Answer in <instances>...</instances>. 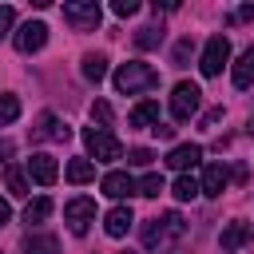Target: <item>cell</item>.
<instances>
[{
  "instance_id": "277c9868",
  "label": "cell",
  "mask_w": 254,
  "mask_h": 254,
  "mask_svg": "<svg viewBox=\"0 0 254 254\" xmlns=\"http://www.w3.org/2000/svg\"><path fill=\"white\" fill-rule=\"evenodd\" d=\"M64 20L75 28V32H95L99 20H103V8L95 0H67L64 4Z\"/></svg>"
},
{
  "instance_id": "83f0119b",
  "label": "cell",
  "mask_w": 254,
  "mask_h": 254,
  "mask_svg": "<svg viewBox=\"0 0 254 254\" xmlns=\"http://www.w3.org/2000/svg\"><path fill=\"white\" fill-rule=\"evenodd\" d=\"M151 159H155V155H151L147 147H131V151H127V163H131V167H151Z\"/></svg>"
},
{
  "instance_id": "484cf974",
  "label": "cell",
  "mask_w": 254,
  "mask_h": 254,
  "mask_svg": "<svg viewBox=\"0 0 254 254\" xmlns=\"http://www.w3.org/2000/svg\"><path fill=\"white\" fill-rule=\"evenodd\" d=\"M135 190H139V194H147V198H155V194L163 190V175H159V171H151V175H143Z\"/></svg>"
},
{
  "instance_id": "d4e9b609",
  "label": "cell",
  "mask_w": 254,
  "mask_h": 254,
  "mask_svg": "<svg viewBox=\"0 0 254 254\" xmlns=\"http://www.w3.org/2000/svg\"><path fill=\"white\" fill-rule=\"evenodd\" d=\"M16 119H20V99L16 95H0V127H8Z\"/></svg>"
},
{
  "instance_id": "52a82bcc",
  "label": "cell",
  "mask_w": 254,
  "mask_h": 254,
  "mask_svg": "<svg viewBox=\"0 0 254 254\" xmlns=\"http://www.w3.org/2000/svg\"><path fill=\"white\" fill-rule=\"evenodd\" d=\"M64 222L71 226V234H87V226L95 222V198H71L67 206H64Z\"/></svg>"
},
{
  "instance_id": "44dd1931",
  "label": "cell",
  "mask_w": 254,
  "mask_h": 254,
  "mask_svg": "<svg viewBox=\"0 0 254 254\" xmlns=\"http://www.w3.org/2000/svg\"><path fill=\"white\" fill-rule=\"evenodd\" d=\"M171 194H175L179 202H190L194 194H202V183H198L194 175H179V179H175V187H171Z\"/></svg>"
},
{
  "instance_id": "4316f807",
  "label": "cell",
  "mask_w": 254,
  "mask_h": 254,
  "mask_svg": "<svg viewBox=\"0 0 254 254\" xmlns=\"http://www.w3.org/2000/svg\"><path fill=\"white\" fill-rule=\"evenodd\" d=\"M190 52H194V40L187 36V40H179V44H175V52H171V64H175V67H187Z\"/></svg>"
},
{
  "instance_id": "30bf717a",
  "label": "cell",
  "mask_w": 254,
  "mask_h": 254,
  "mask_svg": "<svg viewBox=\"0 0 254 254\" xmlns=\"http://www.w3.org/2000/svg\"><path fill=\"white\" fill-rule=\"evenodd\" d=\"M218 242H222V250L226 254H234V250H242L246 242H254V222H230V226H222V234H218Z\"/></svg>"
},
{
  "instance_id": "9c48e42d",
  "label": "cell",
  "mask_w": 254,
  "mask_h": 254,
  "mask_svg": "<svg viewBox=\"0 0 254 254\" xmlns=\"http://www.w3.org/2000/svg\"><path fill=\"white\" fill-rule=\"evenodd\" d=\"M44 44H48V24H40V20H28V24L16 32V52H24V56L40 52Z\"/></svg>"
},
{
  "instance_id": "8d00e7d4",
  "label": "cell",
  "mask_w": 254,
  "mask_h": 254,
  "mask_svg": "<svg viewBox=\"0 0 254 254\" xmlns=\"http://www.w3.org/2000/svg\"><path fill=\"white\" fill-rule=\"evenodd\" d=\"M123 254H135V250H123Z\"/></svg>"
},
{
  "instance_id": "cb8c5ba5",
  "label": "cell",
  "mask_w": 254,
  "mask_h": 254,
  "mask_svg": "<svg viewBox=\"0 0 254 254\" xmlns=\"http://www.w3.org/2000/svg\"><path fill=\"white\" fill-rule=\"evenodd\" d=\"M4 183H8V194H12V198H28V179H24V171L8 167V171H4Z\"/></svg>"
},
{
  "instance_id": "836d02e7",
  "label": "cell",
  "mask_w": 254,
  "mask_h": 254,
  "mask_svg": "<svg viewBox=\"0 0 254 254\" xmlns=\"http://www.w3.org/2000/svg\"><path fill=\"white\" fill-rule=\"evenodd\" d=\"M12 222V206H8V198H0V226H8Z\"/></svg>"
},
{
  "instance_id": "603a6c76",
  "label": "cell",
  "mask_w": 254,
  "mask_h": 254,
  "mask_svg": "<svg viewBox=\"0 0 254 254\" xmlns=\"http://www.w3.org/2000/svg\"><path fill=\"white\" fill-rule=\"evenodd\" d=\"M163 44V28H155V24H147V28H139L135 32V48H143V52H151V48H159Z\"/></svg>"
},
{
  "instance_id": "e0dca14e",
  "label": "cell",
  "mask_w": 254,
  "mask_h": 254,
  "mask_svg": "<svg viewBox=\"0 0 254 254\" xmlns=\"http://www.w3.org/2000/svg\"><path fill=\"white\" fill-rule=\"evenodd\" d=\"M131 222H135L131 206H115V210H107V218H103V230H107L111 238H123V234L131 230Z\"/></svg>"
},
{
  "instance_id": "ba28073f",
  "label": "cell",
  "mask_w": 254,
  "mask_h": 254,
  "mask_svg": "<svg viewBox=\"0 0 254 254\" xmlns=\"http://www.w3.org/2000/svg\"><path fill=\"white\" fill-rule=\"evenodd\" d=\"M32 139H36V143H40V139H56V143H67V139H71V127H67L60 115L44 111V115L36 119V127H32Z\"/></svg>"
},
{
  "instance_id": "3957f363",
  "label": "cell",
  "mask_w": 254,
  "mask_h": 254,
  "mask_svg": "<svg viewBox=\"0 0 254 254\" xmlns=\"http://www.w3.org/2000/svg\"><path fill=\"white\" fill-rule=\"evenodd\" d=\"M83 143H87V155H91L95 163H115V159H123V143H119L107 127H87V131H83Z\"/></svg>"
},
{
  "instance_id": "7c38bea8",
  "label": "cell",
  "mask_w": 254,
  "mask_h": 254,
  "mask_svg": "<svg viewBox=\"0 0 254 254\" xmlns=\"http://www.w3.org/2000/svg\"><path fill=\"white\" fill-rule=\"evenodd\" d=\"M99 187H103V194H107V198H127V194H139V190H135L139 183H135L127 171H107Z\"/></svg>"
},
{
  "instance_id": "ac0fdd59",
  "label": "cell",
  "mask_w": 254,
  "mask_h": 254,
  "mask_svg": "<svg viewBox=\"0 0 254 254\" xmlns=\"http://www.w3.org/2000/svg\"><path fill=\"white\" fill-rule=\"evenodd\" d=\"M24 254H60V238L56 234H28Z\"/></svg>"
},
{
  "instance_id": "d6a6232c",
  "label": "cell",
  "mask_w": 254,
  "mask_h": 254,
  "mask_svg": "<svg viewBox=\"0 0 254 254\" xmlns=\"http://www.w3.org/2000/svg\"><path fill=\"white\" fill-rule=\"evenodd\" d=\"M230 20H254V4H242V8H238Z\"/></svg>"
},
{
  "instance_id": "e575fe53",
  "label": "cell",
  "mask_w": 254,
  "mask_h": 254,
  "mask_svg": "<svg viewBox=\"0 0 254 254\" xmlns=\"http://www.w3.org/2000/svg\"><path fill=\"white\" fill-rule=\"evenodd\" d=\"M155 135H159V139H171L175 127H171V123H155Z\"/></svg>"
},
{
  "instance_id": "ffe728a7",
  "label": "cell",
  "mask_w": 254,
  "mask_h": 254,
  "mask_svg": "<svg viewBox=\"0 0 254 254\" xmlns=\"http://www.w3.org/2000/svg\"><path fill=\"white\" fill-rule=\"evenodd\" d=\"M91 179H95V163H91V159H83V155H79V159H71V163H67V183H75V187H79V183H91Z\"/></svg>"
},
{
  "instance_id": "8fae6325",
  "label": "cell",
  "mask_w": 254,
  "mask_h": 254,
  "mask_svg": "<svg viewBox=\"0 0 254 254\" xmlns=\"http://www.w3.org/2000/svg\"><path fill=\"white\" fill-rule=\"evenodd\" d=\"M24 167H28V175H32L40 187H52V183L60 179V167H56V159H52V155H44V151H40V155H32Z\"/></svg>"
},
{
  "instance_id": "5bb4252c",
  "label": "cell",
  "mask_w": 254,
  "mask_h": 254,
  "mask_svg": "<svg viewBox=\"0 0 254 254\" xmlns=\"http://www.w3.org/2000/svg\"><path fill=\"white\" fill-rule=\"evenodd\" d=\"M202 194H210V198H218L222 190H226V183H230V171L222 167V163H206V171H202Z\"/></svg>"
},
{
  "instance_id": "7402d4cb",
  "label": "cell",
  "mask_w": 254,
  "mask_h": 254,
  "mask_svg": "<svg viewBox=\"0 0 254 254\" xmlns=\"http://www.w3.org/2000/svg\"><path fill=\"white\" fill-rule=\"evenodd\" d=\"M48 214H52V198H48V194H40V198H32V202L24 206V222H28V226H40Z\"/></svg>"
},
{
  "instance_id": "4fadbf2b",
  "label": "cell",
  "mask_w": 254,
  "mask_h": 254,
  "mask_svg": "<svg viewBox=\"0 0 254 254\" xmlns=\"http://www.w3.org/2000/svg\"><path fill=\"white\" fill-rule=\"evenodd\" d=\"M198 159H202V147H198V143H179V147H171V155H167V167L187 175V167H194Z\"/></svg>"
},
{
  "instance_id": "f546056e",
  "label": "cell",
  "mask_w": 254,
  "mask_h": 254,
  "mask_svg": "<svg viewBox=\"0 0 254 254\" xmlns=\"http://www.w3.org/2000/svg\"><path fill=\"white\" fill-rule=\"evenodd\" d=\"M12 24H16V8L12 4H0V36H8Z\"/></svg>"
},
{
  "instance_id": "9a60e30c",
  "label": "cell",
  "mask_w": 254,
  "mask_h": 254,
  "mask_svg": "<svg viewBox=\"0 0 254 254\" xmlns=\"http://www.w3.org/2000/svg\"><path fill=\"white\" fill-rule=\"evenodd\" d=\"M230 79H234V87H238V91H250V87H254V48H246V52L238 56V64H234Z\"/></svg>"
},
{
  "instance_id": "5b68a950",
  "label": "cell",
  "mask_w": 254,
  "mask_h": 254,
  "mask_svg": "<svg viewBox=\"0 0 254 254\" xmlns=\"http://www.w3.org/2000/svg\"><path fill=\"white\" fill-rule=\"evenodd\" d=\"M198 103H202L198 83H190V79L175 83V91H171V115H175V123H187V119L198 111Z\"/></svg>"
},
{
  "instance_id": "4dcf8cb0",
  "label": "cell",
  "mask_w": 254,
  "mask_h": 254,
  "mask_svg": "<svg viewBox=\"0 0 254 254\" xmlns=\"http://www.w3.org/2000/svg\"><path fill=\"white\" fill-rule=\"evenodd\" d=\"M111 12H115V16H135V12H139V0H115Z\"/></svg>"
},
{
  "instance_id": "f1b7e54d",
  "label": "cell",
  "mask_w": 254,
  "mask_h": 254,
  "mask_svg": "<svg viewBox=\"0 0 254 254\" xmlns=\"http://www.w3.org/2000/svg\"><path fill=\"white\" fill-rule=\"evenodd\" d=\"M91 119H99V127H107V123H111V103L95 99V103H91Z\"/></svg>"
},
{
  "instance_id": "6da1fadb",
  "label": "cell",
  "mask_w": 254,
  "mask_h": 254,
  "mask_svg": "<svg viewBox=\"0 0 254 254\" xmlns=\"http://www.w3.org/2000/svg\"><path fill=\"white\" fill-rule=\"evenodd\" d=\"M155 87H159V71L151 64H143V60L119 64V71H115V91L119 95H139V91H155Z\"/></svg>"
},
{
  "instance_id": "8992f818",
  "label": "cell",
  "mask_w": 254,
  "mask_h": 254,
  "mask_svg": "<svg viewBox=\"0 0 254 254\" xmlns=\"http://www.w3.org/2000/svg\"><path fill=\"white\" fill-rule=\"evenodd\" d=\"M226 60H230V40H226V36H210V40H206V48H202L198 67H202V75H206V79H214V75H222Z\"/></svg>"
},
{
  "instance_id": "d6986e66",
  "label": "cell",
  "mask_w": 254,
  "mask_h": 254,
  "mask_svg": "<svg viewBox=\"0 0 254 254\" xmlns=\"http://www.w3.org/2000/svg\"><path fill=\"white\" fill-rule=\"evenodd\" d=\"M103 75H107V56H103V52H87V56H83V79L99 83Z\"/></svg>"
},
{
  "instance_id": "d590c367",
  "label": "cell",
  "mask_w": 254,
  "mask_h": 254,
  "mask_svg": "<svg viewBox=\"0 0 254 254\" xmlns=\"http://www.w3.org/2000/svg\"><path fill=\"white\" fill-rule=\"evenodd\" d=\"M246 131H250V135H254V115H250V127H246Z\"/></svg>"
},
{
  "instance_id": "7a4b0ae2",
  "label": "cell",
  "mask_w": 254,
  "mask_h": 254,
  "mask_svg": "<svg viewBox=\"0 0 254 254\" xmlns=\"http://www.w3.org/2000/svg\"><path fill=\"white\" fill-rule=\"evenodd\" d=\"M183 230H187L183 214H179V210H167V214H159V218H151V222L143 226V246H147V250L171 246V242L183 238Z\"/></svg>"
},
{
  "instance_id": "1f68e13d",
  "label": "cell",
  "mask_w": 254,
  "mask_h": 254,
  "mask_svg": "<svg viewBox=\"0 0 254 254\" xmlns=\"http://www.w3.org/2000/svg\"><path fill=\"white\" fill-rule=\"evenodd\" d=\"M218 119H222V107H214V111H206V115H202V127H214Z\"/></svg>"
},
{
  "instance_id": "2e32d148",
  "label": "cell",
  "mask_w": 254,
  "mask_h": 254,
  "mask_svg": "<svg viewBox=\"0 0 254 254\" xmlns=\"http://www.w3.org/2000/svg\"><path fill=\"white\" fill-rule=\"evenodd\" d=\"M127 123H131V127H147V131H155V123H159V103H155V99L135 103L131 115H127Z\"/></svg>"
}]
</instances>
